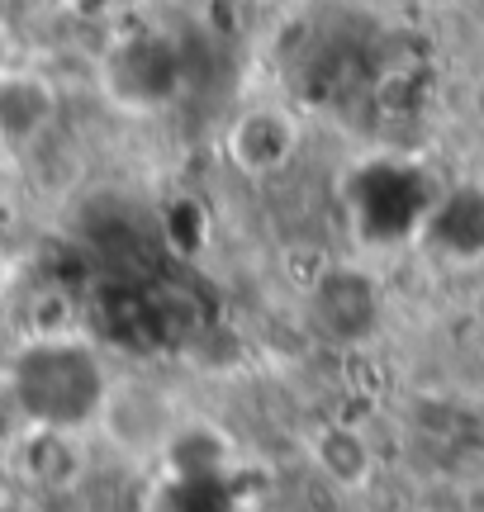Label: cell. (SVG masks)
<instances>
[{
  "instance_id": "1",
  "label": "cell",
  "mask_w": 484,
  "mask_h": 512,
  "mask_svg": "<svg viewBox=\"0 0 484 512\" xmlns=\"http://www.w3.org/2000/svg\"><path fill=\"white\" fill-rule=\"evenodd\" d=\"M110 380L114 370L81 332L24 337L0 366V389L19 427H48L76 437L95 427Z\"/></svg>"
},
{
  "instance_id": "6",
  "label": "cell",
  "mask_w": 484,
  "mask_h": 512,
  "mask_svg": "<svg viewBox=\"0 0 484 512\" xmlns=\"http://www.w3.org/2000/svg\"><path fill=\"white\" fill-rule=\"evenodd\" d=\"M15 470L38 494H72L86 479L81 437L76 432H48V427H24L15 441Z\"/></svg>"
},
{
  "instance_id": "7",
  "label": "cell",
  "mask_w": 484,
  "mask_h": 512,
  "mask_svg": "<svg viewBox=\"0 0 484 512\" xmlns=\"http://www.w3.org/2000/svg\"><path fill=\"white\" fill-rule=\"evenodd\" d=\"M57 110V95L43 76H5L0 72V138L5 143H29L38 138Z\"/></svg>"
},
{
  "instance_id": "5",
  "label": "cell",
  "mask_w": 484,
  "mask_h": 512,
  "mask_svg": "<svg viewBox=\"0 0 484 512\" xmlns=\"http://www.w3.org/2000/svg\"><path fill=\"white\" fill-rule=\"evenodd\" d=\"M309 318L333 342H361L380 318V294L361 271L333 266V271L318 275L314 290H309Z\"/></svg>"
},
{
  "instance_id": "8",
  "label": "cell",
  "mask_w": 484,
  "mask_h": 512,
  "mask_svg": "<svg viewBox=\"0 0 484 512\" xmlns=\"http://www.w3.org/2000/svg\"><path fill=\"white\" fill-rule=\"evenodd\" d=\"M314 465L323 470V475L333 479V484H342V489H361L366 479H371V446H366V437L356 432V427H323L314 441Z\"/></svg>"
},
{
  "instance_id": "2",
  "label": "cell",
  "mask_w": 484,
  "mask_h": 512,
  "mask_svg": "<svg viewBox=\"0 0 484 512\" xmlns=\"http://www.w3.org/2000/svg\"><path fill=\"white\" fill-rule=\"evenodd\" d=\"M181 422H186V413L176 408V399L157 380L114 375L110 394L100 403L95 432H105L124 460H157L167 456V446L181 432Z\"/></svg>"
},
{
  "instance_id": "4",
  "label": "cell",
  "mask_w": 484,
  "mask_h": 512,
  "mask_svg": "<svg viewBox=\"0 0 484 512\" xmlns=\"http://www.w3.org/2000/svg\"><path fill=\"white\" fill-rule=\"evenodd\" d=\"M304 143V124L295 110L285 105H247L233 114V124L224 133V157L238 166L242 176H280L285 166L299 157Z\"/></svg>"
},
{
  "instance_id": "9",
  "label": "cell",
  "mask_w": 484,
  "mask_h": 512,
  "mask_svg": "<svg viewBox=\"0 0 484 512\" xmlns=\"http://www.w3.org/2000/svg\"><path fill=\"white\" fill-rule=\"evenodd\" d=\"M233 5H242V10H247V5H261V0H233Z\"/></svg>"
},
{
  "instance_id": "3",
  "label": "cell",
  "mask_w": 484,
  "mask_h": 512,
  "mask_svg": "<svg viewBox=\"0 0 484 512\" xmlns=\"http://www.w3.org/2000/svg\"><path fill=\"white\" fill-rule=\"evenodd\" d=\"M105 91L124 110H157L186 91V48L167 34H133L105 53Z\"/></svg>"
},
{
  "instance_id": "10",
  "label": "cell",
  "mask_w": 484,
  "mask_h": 512,
  "mask_svg": "<svg viewBox=\"0 0 484 512\" xmlns=\"http://www.w3.org/2000/svg\"><path fill=\"white\" fill-rule=\"evenodd\" d=\"M0 512H24V508H10V503H0Z\"/></svg>"
}]
</instances>
